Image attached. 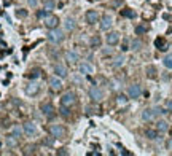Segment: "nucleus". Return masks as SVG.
<instances>
[{
    "label": "nucleus",
    "instance_id": "nucleus-1",
    "mask_svg": "<svg viewBox=\"0 0 172 156\" xmlns=\"http://www.w3.org/2000/svg\"><path fill=\"white\" fill-rule=\"evenodd\" d=\"M48 40L51 41V43H61V41L64 40V32L59 31L58 27H56V29H49V32H48Z\"/></svg>",
    "mask_w": 172,
    "mask_h": 156
},
{
    "label": "nucleus",
    "instance_id": "nucleus-2",
    "mask_svg": "<svg viewBox=\"0 0 172 156\" xmlns=\"http://www.w3.org/2000/svg\"><path fill=\"white\" fill-rule=\"evenodd\" d=\"M88 94H89V99H91L92 102H100L102 99H104V92L97 86H91L89 91H88Z\"/></svg>",
    "mask_w": 172,
    "mask_h": 156
},
{
    "label": "nucleus",
    "instance_id": "nucleus-3",
    "mask_svg": "<svg viewBox=\"0 0 172 156\" xmlns=\"http://www.w3.org/2000/svg\"><path fill=\"white\" fill-rule=\"evenodd\" d=\"M75 94L73 92H65V94H62L61 96V105H64V107H72L73 104H75Z\"/></svg>",
    "mask_w": 172,
    "mask_h": 156
},
{
    "label": "nucleus",
    "instance_id": "nucleus-4",
    "mask_svg": "<svg viewBox=\"0 0 172 156\" xmlns=\"http://www.w3.org/2000/svg\"><path fill=\"white\" fill-rule=\"evenodd\" d=\"M140 94H142V89H140L139 84H131V86L128 88V96L131 99H139Z\"/></svg>",
    "mask_w": 172,
    "mask_h": 156
},
{
    "label": "nucleus",
    "instance_id": "nucleus-5",
    "mask_svg": "<svg viewBox=\"0 0 172 156\" xmlns=\"http://www.w3.org/2000/svg\"><path fill=\"white\" fill-rule=\"evenodd\" d=\"M112 24H113V18L110 15H104L102 16V19H100V29L102 31H109L112 27Z\"/></svg>",
    "mask_w": 172,
    "mask_h": 156
},
{
    "label": "nucleus",
    "instance_id": "nucleus-6",
    "mask_svg": "<svg viewBox=\"0 0 172 156\" xmlns=\"http://www.w3.org/2000/svg\"><path fill=\"white\" fill-rule=\"evenodd\" d=\"M85 18H86L88 24H96L99 21V13L96 10H89V11H86V16Z\"/></svg>",
    "mask_w": 172,
    "mask_h": 156
},
{
    "label": "nucleus",
    "instance_id": "nucleus-7",
    "mask_svg": "<svg viewBox=\"0 0 172 156\" xmlns=\"http://www.w3.org/2000/svg\"><path fill=\"white\" fill-rule=\"evenodd\" d=\"M58 24H59V18H58V16H53V15L46 16V19H45V26L48 27V29H56Z\"/></svg>",
    "mask_w": 172,
    "mask_h": 156
},
{
    "label": "nucleus",
    "instance_id": "nucleus-8",
    "mask_svg": "<svg viewBox=\"0 0 172 156\" xmlns=\"http://www.w3.org/2000/svg\"><path fill=\"white\" fill-rule=\"evenodd\" d=\"M105 40H107V43L110 46H115V45L120 43V34L118 32H110L107 37H105Z\"/></svg>",
    "mask_w": 172,
    "mask_h": 156
},
{
    "label": "nucleus",
    "instance_id": "nucleus-9",
    "mask_svg": "<svg viewBox=\"0 0 172 156\" xmlns=\"http://www.w3.org/2000/svg\"><path fill=\"white\" fill-rule=\"evenodd\" d=\"M49 86H51L53 91H61V89H62V78L53 77V78L49 80Z\"/></svg>",
    "mask_w": 172,
    "mask_h": 156
},
{
    "label": "nucleus",
    "instance_id": "nucleus-10",
    "mask_svg": "<svg viewBox=\"0 0 172 156\" xmlns=\"http://www.w3.org/2000/svg\"><path fill=\"white\" fill-rule=\"evenodd\" d=\"M38 91H40V86H38V83H35V81L29 83L27 86H26V94L27 96H35Z\"/></svg>",
    "mask_w": 172,
    "mask_h": 156
},
{
    "label": "nucleus",
    "instance_id": "nucleus-11",
    "mask_svg": "<svg viewBox=\"0 0 172 156\" xmlns=\"http://www.w3.org/2000/svg\"><path fill=\"white\" fill-rule=\"evenodd\" d=\"M40 110L43 111V115L48 116V118H53V116H54V107H53L51 104H42Z\"/></svg>",
    "mask_w": 172,
    "mask_h": 156
},
{
    "label": "nucleus",
    "instance_id": "nucleus-12",
    "mask_svg": "<svg viewBox=\"0 0 172 156\" xmlns=\"http://www.w3.org/2000/svg\"><path fill=\"white\" fill-rule=\"evenodd\" d=\"M22 129H24V132L27 134L29 137H32V135H35V132H37V126H35V123H26L24 126H22Z\"/></svg>",
    "mask_w": 172,
    "mask_h": 156
},
{
    "label": "nucleus",
    "instance_id": "nucleus-13",
    "mask_svg": "<svg viewBox=\"0 0 172 156\" xmlns=\"http://www.w3.org/2000/svg\"><path fill=\"white\" fill-rule=\"evenodd\" d=\"M65 59H67L70 64H75V62H78V59H80V56H78V53H77V51L69 50V51H65Z\"/></svg>",
    "mask_w": 172,
    "mask_h": 156
},
{
    "label": "nucleus",
    "instance_id": "nucleus-14",
    "mask_svg": "<svg viewBox=\"0 0 172 156\" xmlns=\"http://www.w3.org/2000/svg\"><path fill=\"white\" fill-rule=\"evenodd\" d=\"M54 73L59 78H65L67 77V69H65V65H62V64H56L54 65Z\"/></svg>",
    "mask_w": 172,
    "mask_h": 156
},
{
    "label": "nucleus",
    "instance_id": "nucleus-15",
    "mask_svg": "<svg viewBox=\"0 0 172 156\" xmlns=\"http://www.w3.org/2000/svg\"><path fill=\"white\" fill-rule=\"evenodd\" d=\"M92 72H94V67H92L89 62H81V64H80V73H83V75H91Z\"/></svg>",
    "mask_w": 172,
    "mask_h": 156
},
{
    "label": "nucleus",
    "instance_id": "nucleus-16",
    "mask_svg": "<svg viewBox=\"0 0 172 156\" xmlns=\"http://www.w3.org/2000/svg\"><path fill=\"white\" fill-rule=\"evenodd\" d=\"M49 132H51V135H54L56 139H59V137H62V134H64V129L59 126V124H53L51 127H49Z\"/></svg>",
    "mask_w": 172,
    "mask_h": 156
},
{
    "label": "nucleus",
    "instance_id": "nucleus-17",
    "mask_svg": "<svg viewBox=\"0 0 172 156\" xmlns=\"http://www.w3.org/2000/svg\"><path fill=\"white\" fill-rule=\"evenodd\" d=\"M155 116H156V115H155L153 108H145V110L142 111V120H143V121H151Z\"/></svg>",
    "mask_w": 172,
    "mask_h": 156
},
{
    "label": "nucleus",
    "instance_id": "nucleus-18",
    "mask_svg": "<svg viewBox=\"0 0 172 156\" xmlns=\"http://www.w3.org/2000/svg\"><path fill=\"white\" fill-rule=\"evenodd\" d=\"M167 129H169V123L167 121L160 120V121L156 123V131L158 132H167Z\"/></svg>",
    "mask_w": 172,
    "mask_h": 156
},
{
    "label": "nucleus",
    "instance_id": "nucleus-19",
    "mask_svg": "<svg viewBox=\"0 0 172 156\" xmlns=\"http://www.w3.org/2000/svg\"><path fill=\"white\" fill-rule=\"evenodd\" d=\"M155 46L160 50V51H166V50H167V43L164 41V38H161V37L155 40Z\"/></svg>",
    "mask_w": 172,
    "mask_h": 156
},
{
    "label": "nucleus",
    "instance_id": "nucleus-20",
    "mask_svg": "<svg viewBox=\"0 0 172 156\" xmlns=\"http://www.w3.org/2000/svg\"><path fill=\"white\" fill-rule=\"evenodd\" d=\"M64 27H65V31H73L75 29V19L67 18V19L64 21Z\"/></svg>",
    "mask_w": 172,
    "mask_h": 156
},
{
    "label": "nucleus",
    "instance_id": "nucleus-21",
    "mask_svg": "<svg viewBox=\"0 0 172 156\" xmlns=\"http://www.w3.org/2000/svg\"><path fill=\"white\" fill-rule=\"evenodd\" d=\"M123 64H124V58H123V56H118V58H115V61L112 62V67L118 69V67H121Z\"/></svg>",
    "mask_w": 172,
    "mask_h": 156
},
{
    "label": "nucleus",
    "instance_id": "nucleus-22",
    "mask_svg": "<svg viewBox=\"0 0 172 156\" xmlns=\"http://www.w3.org/2000/svg\"><path fill=\"white\" fill-rule=\"evenodd\" d=\"M7 145H8V147H16V145H18V139L13 135V134H10V135L7 137Z\"/></svg>",
    "mask_w": 172,
    "mask_h": 156
},
{
    "label": "nucleus",
    "instance_id": "nucleus-23",
    "mask_svg": "<svg viewBox=\"0 0 172 156\" xmlns=\"http://www.w3.org/2000/svg\"><path fill=\"white\" fill-rule=\"evenodd\" d=\"M22 131H24V129H21L19 126H13V127H11V134L15 135L16 139H19V137L22 135Z\"/></svg>",
    "mask_w": 172,
    "mask_h": 156
},
{
    "label": "nucleus",
    "instance_id": "nucleus-24",
    "mask_svg": "<svg viewBox=\"0 0 172 156\" xmlns=\"http://www.w3.org/2000/svg\"><path fill=\"white\" fill-rule=\"evenodd\" d=\"M145 135H147L150 140H155V139H158V131H155V129H147V131H145Z\"/></svg>",
    "mask_w": 172,
    "mask_h": 156
},
{
    "label": "nucleus",
    "instance_id": "nucleus-25",
    "mask_svg": "<svg viewBox=\"0 0 172 156\" xmlns=\"http://www.w3.org/2000/svg\"><path fill=\"white\" fill-rule=\"evenodd\" d=\"M163 64L166 69H172V54H167L166 58L163 59Z\"/></svg>",
    "mask_w": 172,
    "mask_h": 156
},
{
    "label": "nucleus",
    "instance_id": "nucleus-26",
    "mask_svg": "<svg viewBox=\"0 0 172 156\" xmlns=\"http://www.w3.org/2000/svg\"><path fill=\"white\" fill-rule=\"evenodd\" d=\"M42 73H40V69H34V70H30V72L27 73V77L29 78H32V80H35V78H38Z\"/></svg>",
    "mask_w": 172,
    "mask_h": 156
},
{
    "label": "nucleus",
    "instance_id": "nucleus-27",
    "mask_svg": "<svg viewBox=\"0 0 172 156\" xmlns=\"http://www.w3.org/2000/svg\"><path fill=\"white\" fill-rule=\"evenodd\" d=\"M147 77H148V78H155V77H156V69H155L153 65H148V67H147Z\"/></svg>",
    "mask_w": 172,
    "mask_h": 156
},
{
    "label": "nucleus",
    "instance_id": "nucleus-28",
    "mask_svg": "<svg viewBox=\"0 0 172 156\" xmlns=\"http://www.w3.org/2000/svg\"><path fill=\"white\" fill-rule=\"evenodd\" d=\"M121 16H124V18H136V13L132 11V10H123L121 11Z\"/></svg>",
    "mask_w": 172,
    "mask_h": 156
},
{
    "label": "nucleus",
    "instance_id": "nucleus-29",
    "mask_svg": "<svg viewBox=\"0 0 172 156\" xmlns=\"http://www.w3.org/2000/svg\"><path fill=\"white\" fill-rule=\"evenodd\" d=\"M54 140H56V137H54V135H51V137H46V139L43 140V144L48 145V147H51V145H54Z\"/></svg>",
    "mask_w": 172,
    "mask_h": 156
},
{
    "label": "nucleus",
    "instance_id": "nucleus-30",
    "mask_svg": "<svg viewBox=\"0 0 172 156\" xmlns=\"http://www.w3.org/2000/svg\"><path fill=\"white\" fill-rule=\"evenodd\" d=\"M147 31H148V27H147V26H137V27H136V34H137V35L145 34Z\"/></svg>",
    "mask_w": 172,
    "mask_h": 156
},
{
    "label": "nucleus",
    "instance_id": "nucleus-31",
    "mask_svg": "<svg viewBox=\"0 0 172 156\" xmlns=\"http://www.w3.org/2000/svg\"><path fill=\"white\" fill-rule=\"evenodd\" d=\"M91 46H92V48L100 46V38H99V37H92V40H91Z\"/></svg>",
    "mask_w": 172,
    "mask_h": 156
},
{
    "label": "nucleus",
    "instance_id": "nucleus-32",
    "mask_svg": "<svg viewBox=\"0 0 172 156\" xmlns=\"http://www.w3.org/2000/svg\"><path fill=\"white\" fill-rule=\"evenodd\" d=\"M140 46H142V41L140 40H134L132 45H131V50H140Z\"/></svg>",
    "mask_w": 172,
    "mask_h": 156
},
{
    "label": "nucleus",
    "instance_id": "nucleus-33",
    "mask_svg": "<svg viewBox=\"0 0 172 156\" xmlns=\"http://www.w3.org/2000/svg\"><path fill=\"white\" fill-rule=\"evenodd\" d=\"M96 111H97L96 107H86V108H85V113H86V115H94Z\"/></svg>",
    "mask_w": 172,
    "mask_h": 156
},
{
    "label": "nucleus",
    "instance_id": "nucleus-34",
    "mask_svg": "<svg viewBox=\"0 0 172 156\" xmlns=\"http://www.w3.org/2000/svg\"><path fill=\"white\" fill-rule=\"evenodd\" d=\"M45 10H46V11L54 10V2H53V0H49V2H46V3H45Z\"/></svg>",
    "mask_w": 172,
    "mask_h": 156
},
{
    "label": "nucleus",
    "instance_id": "nucleus-35",
    "mask_svg": "<svg viewBox=\"0 0 172 156\" xmlns=\"http://www.w3.org/2000/svg\"><path fill=\"white\" fill-rule=\"evenodd\" d=\"M61 115L67 118V116L70 115V111H69V107H64V105H62V108H61Z\"/></svg>",
    "mask_w": 172,
    "mask_h": 156
},
{
    "label": "nucleus",
    "instance_id": "nucleus-36",
    "mask_svg": "<svg viewBox=\"0 0 172 156\" xmlns=\"http://www.w3.org/2000/svg\"><path fill=\"white\" fill-rule=\"evenodd\" d=\"M164 108L167 110V113H172V101H166L164 102Z\"/></svg>",
    "mask_w": 172,
    "mask_h": 156
},
{
    "label": "nucleus",
    "instance_id": "nucleus-37",
    "mask_svg": "<svg viewBox=\"0 0 172 156\" xmlns=\"http://www.w3.org/2000/svg\"><path fill=\"white\" fill-rule=\"evenodd\" d=\"M126 102H128V96H123V94L118 96V104L123 105V104H126Z\"/></svg>",
    "mask_w": 172,
    "mask_h": 156
},
{
    "label": "nucleus",
    "instance_id": "nucleus-38",
    "mask_svg": "<svg viewBox=\"0 0 172 156\" xmlns=\"http://www.w3.org/2000/svg\"><path fill=\"white\" fill-rule=\"evenodd\" d=\"M16 15H18L19 18H26V16H27V11H26V10H18Z\"/></svg>",
    "mask_w": 172,
    "mask_h": 156
},
{
    "label": "nucleus",
    "instance_id": "nucleus-39",
    "mask_svg": "<svg viewBox=\"0 0 172 156\" xmlns=\"http://www.w3.org/2000/svg\"><path fill=\"white\" fill-rule=\"evenodd\" d=\"M37 16H38V18H45V16H48V11H46V10H42V11L37 13Z\"/></svg>",
    "mask_w": 172,
    "mask_h": 156
},
{
    "label": "nucleus",
    "instance_id": "nucleus-40",
    "mask_svg": "<svg viewBox=\"0 0 172 156\" xmlns=\"http://www.w3.org/2000/svg\"><path fill=\"white\" fill-rule=\"evenodd\" d=\"M27 2H29L30 7H37L38 5V0H27Z\"/></svg>",
    "mask_w": 172,
    "mask_h": 156
},
{
    "label": "nucleus",
    "instance_id": "nucleus-41",
    "mask_svg": "<svg viewBox=\"0 0 172 156\" xmlns=\"http://www.w3.org/2000/svg\"><path fill=\"white\" fill-rule=\"evenodd\" d=\"M166 147H167V150H172V139H169V140H167Z\"/></svg>",
    "mask_w": 172,
    "mask_h": 156
},
{
    "label": "nucleus",
    "instance_id": "nucleus-42",
    "mask_svg": "<svg viewBox=\"0 0 172 156\" xmlns=\"http://www.w3.org/2000/svg\"><path fill=\"white\" fill-rule=\"evenodd\" d=\"M128 50H129V46H128V43L124 41V43L121 45V51H128Z\"/></svg>",
    "mask_w": 172,
    "mask_h": 156
},
{
    "label": "nucleus",
    "instance_id": "nucleus-43",
    "mask_svg": "<svg viewBox=\"0 0 172 156\" xmlns=\"http://www.w3.org/2000/svg\"><path fill=\"white\" fill-rule=\"evenodd\" d=\"M58 154H69V153L65 151V148H62V150H59V151H58Z\"/></svg>",
    "mask_w": 172,
    "mask_h": 156
},
{
    "label": "nucleus",
    "instance_id": "nucleus-44",
    "mask_svg": "<svg viewBox=\"0 0 172 156\" xmlns=\"http://www.w3.org/2000/svg\"><path fill=\"white\" fill-rule=\"evenodd\" d=\"M26 153H27V154H29V153H34V147H27V151H26Z\"/></svg>",
    "mask_w": 172,
    "mask_h": 156
}]
</instances>
